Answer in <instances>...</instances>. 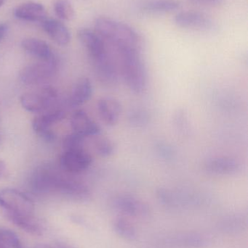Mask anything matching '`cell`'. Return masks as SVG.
Masks as SVG:
<instances>
[{"mask_svg":"<svg viewBox=\"0 0 248 248\" xmlns=\"http://www.w3.org/2000/svg\"><path fill=\"white\" fill-rule=\"evenodd\" d=\"M29 186L38 195L54 194L80 202L88 201L91 196L87 185L50 164L36 168L29 178Z\"/></svg>","mask_w":248,"mask_h":248,"instance_id":"6da1fadb","label":"cell"},{"mask_svg":"<svg viewBox=\"0 0 248 248\" xmlns=\"http://www.w3.org/2000/svg\"><path fill=\"white\" fill-rule=\"evenodd\" d=\"M95 31L115 50L132 48L142 51L143 39L141 35L122 22L110 17H99L95 23Z\"/></svg>","mask_w":248,"mask_h":248,"instance_id":"7a4b0ae2","label":"cell"},{"mask_svg":"<svg viewBox=\"0 0 248 248\" xmlns=\"http://www.w3.org/2000/svg\"><path fill=\"white\" fill-rule=\"evenodd\" d=\"M115 51L119 58L121 74L127 87L134 94H142L148 85V71L142 51L132 48Z\"/></svg>","mask_w":248,"mask_h":248,"instance_id":"3957f363","label":"cell"},{"mask_svg":"<svg viewBox=\"0 0 248 248\" xmlns=\"http://www.w3.org/2000/svg\"><path fill=\"white\" fill-rule=\"evenodd\" d=\"M58 100V91L51 86H45L35 91L25 93L20 97L22 107L28 112L37 114L52 110Z\"/></svg>","mask_w":248,"mask_h":248,"instance_id":"277c9868","label":"cell"},{"mask_svg":"<svg viewBox=\"0 0 248 248\" xmlns=\"http://www.w3.org/2000/svg\"><path fill=\"white\" fill-rule=\"evenodd\" d=\"M0 209L2 213L34 215L33 201L21 191L13 188L0 189Z\"/></svg>","mask_w":248,"mask_h":248,"instance_id":"5b68a950","label":"cell"},{"mask_svg":"<svg viewBox=\"0 0 248 248\" xmlns=\"http://www.w3.org/2000/svg\"><path fill=\"white\" fill-rule=\"evenodd\" d=\"M58 68V60L54 56L51 59L39 61L25 67L20 71L19 78L26 85H36L53 77Z\"/></svg>","mask_w":248,"mask_h":248,"instance_id":"8992f818","label":"cell"},{"mask_svg":"<svg viewBox=\"0 0 248 248\" xmlns=\"http://www.w3.org/2000/svg\"><path fill=\"white\" fill-rule=\"evenodd\" d=\"M78 37L87 50L93 65L101 63L112 58L107 44L96 31L88 29H82L79 31Z\"/></svg>","mask_w":248,"mask_h":248,"instance_id":"52a82bcc","label":"cell"},{"mask_svg":"<svg viewBox=\"0 0 248 248\" xmlns=\"http://www.w3.org/2000/svg\"><path fill=\"white\" fill-rule=\"evenodd\" d=\"M112 207L119 214L136 218H148L151 210L147 202L133 195L119 194L112 200Z\"/></svg>","mask_w":248,"mask_h":248,"instance_id":"ba28073f","label":"cell"},{"mask_svg":"<svg viewBox=\"0 0 248 248\" xmlns=\"http://www.w3.org/2000/svg\"><path fill=\"white\" fill-rule=\"evenodd\" d=\"M93 162V156L86 149L67 150L60 157V168L68 174H79L87 170Z\"/></svg>","mask_w":248,"mask_h":248,"instance_id":"9c48e42d","label":"cell"},{"mask_svg":"<svg viewBox=\"0 0 248 248\" xmlns=\"http://www.w3.org/2000/svg\"><path fill=\"white\" fill-rule=\"evenodd\" d=\"M205 170L215 176H235L243 170L240 160L231 156H217L205 162Z\"/></svg>","mask_w":248,"mask_h":248,"instance_id":"30bf717a","label":"cell"},{"mask_svg":"<svg viewBox=\"0 0 248 248\" xmlns=\"http://www.w3.org/2000/svg\"><path fill=\"white\" fill-rule=\"evenodd\" d=\"M174 21L179 27L203 31L213 30L215 26L211 17L199 12L185 11L178 13Z\"/></svg>","mask_w":248,"mask_h":248,"instance_id":"8fae6325","label":"cell"},{"mask_svg":"<svg viewBox=\"0 0 248 248\" xmlns=\"http://www.w3.org/2000/svg\"><path fill=\"white\" fill-rule=\"evenodd\" d=\"M164 243L170 248H206L211 244V240L201 233L184 232L167 237Z\"/></svg>","mask_w":248,"mask_h":248,"instance_id":"7c38bea8","label":"cell"},{"mask_svg":"<svg viewBox=\"0 0 248 248\" xmlns=\"http://www.w3.org/2000/svg\"><path fill=\"white\" fill-rule=\"evenodd\" d=\"M73 132L84 138L94 137L101 132L100 127L92 118L83 110H77L73 113L71 119Z\"/></svg>","mask_w":248,"mask_h":248,"instance_id":"4fadbf2b","label":"cell"},{"mask_svg":"<svg viewBox=\"0 0 248 248\" xmlns=\"http://www.w3.org/2000/svg\"><path fill=\"white\" fill-rule=\"evenodd\" d=\"M97 110L103 123L108 126H115L119 123L122 108L119 100L115 97H104L98 101Z\"/></svg>","mask_w":248,"mask_h":248,"instance_id":"5bb4252c","label":"cell"},{"mask_svg":"<svg viewBox=\"0 0 248 248\" xmlns=\"http://www.w3.org/2000/svg\"><path fill=\"white\" fill-rule=\"evenodd\" d=\"M3 214L9 221L23 231L33 235L41 236L43 234L45 227L34 215H23L10 213H3Z\"/></svg>","mask_w":248,"mask_h":248,"instance_id":"9a60e30c","label":"cell"},{"mask_svg":"<svg viewBox=\"0 0 248 248\" xmlns=\"http://www.w3.org/2000/svg\"><path fill=\"white\" fill-rule=\"evenodd\" d=\"M93 93L91 81L87 78H80L71 89L68 99V105L72 108L80 107L90 100Z\"/></svg>","mask_w":248,"mask_h":248,"instance_id":"2e32d148","label":"cell"},{"mask_svg":"<svg viewBox=\"0 0 248 248\" xmlns=\"http://www.w3.org/2000/svg\"><path fill=\"white\" fill-rule=\"evenodd\" d=\"M42 26L47 34L58 45L65 46L69 43L71 39L69 31L59 20L46 18L42 22Z\"/></svg>","mask_w":248,"mask_h":248,"instance_id":"e0dca14e","label":"cell"},{"mask_svg":"<svg viewBox=\"0 0 248 248\" xmlns=\"http://www.w3.org/2000/svg\"><path fill=\"white\" fill-rule=\"evenodd\" d=\"M15 16L26 21L41 22L47 18L46 10L37 2H26L18 6L15 10Z\"/></svg>","mask_w":248,"mask_h":248,"instance_id":"ac0fdd59","label":"cell"},{"mask_svg":"<svg viewBox=\"0 0 248 248\" xmlns=\"http://www.w3.org/2000/svg\"><path fill=\"white\" fill-rule=\"evenodd\" d=\"M65 117V113L59 109H52L45 113L38 114L32 122V128L36 134L52 129L55 124L61 122Z\"/></svg>","mask_w":248,"mask_h":248,"instance_id":"d6986e66","label":"cell"},{"mask_svg":"<svg viewBox=\"0 0 248 248\" xmlns=\"http://www.w3.org/2000/svg\"><path fill=\"white\" fill-rule=\"evenodd\" d=\"M21 46L28 54L39 61H47L55 56L49 45L41 39L35 38L23 39Z\"/></svg>","mask_w":248,"mask_h":248,"instance_id":"ffe728a7","label":"cell"},{"mask_svg":"<svg viewBox=\"0 0 248 248\" xmlns=\"http://www.w3.org/2000/svg\"><path fill=\"white\" fill-rule=\"evenodd\" d=\"M180 7V3L176 0H149L143 3L140 10L145 13L160 14L171 13Z\"/></svg>","mask_w":248,"mask_h":248,"instance_id":"44dd1931","label":"cell"},{"mask_svg":"<svg viewBox=\"0 0 248 248\" xmlns=\"http://www.w3.org/2000/svg\"><path fill=\"white\" fill-rule=\"evenodd\" d=\"M114 232L123 240L134 242L138 239V231L135 226L127 218L118 217L114 220L112 224Z\"/></svg>","mask_w":248,"mask_h":248,"instance_id":"7402d4cb","label":"cell"},{"mask_svg":"<svg viewBox=\"0 0 248 248\" xmlns=\"http://www.w3.org/2000/svg\"><path fill=\"white\" fill-rule=\"evenodd\" d=\"M92 138H93V149L98 155L101 157H109L114 155L116 146L111 139L100 136V134Z\"/></svg>","mask_w":248,"mask_h":248,"instance_id":"603a6c76","label":"cell"},{"mask_svg":"<svg viewBox=\"0 0 248 248\" xmlns=\"http://www.w3.org/2000/svg\"><path fill=\"white\" fill-rule=\"evenodd\" d=\"M55 14L59 18L71 20L74 17V10L68 0H57L54 5Z\"/></svg>","mask_w":248,"mask_h":248,"instance_id":"cb8c5ba5","label":"cell"},{"mask_svg":"<svg viewBox=\"0 0 248 248\" xmlns=\"http://www.w3.org/2000/svg\"><path fill=\"white\" fill-rule=\"evenodd\" d=\"M86 139L75 133L67 134L63 139V147L64 151L67 150H82L84 148V141Z\"/></svg>","mask_w":248,"mask_h":248,"instance_id":"d4e9b609","label":"cell"},{"mask_svg":"<svg viewBox=\"0 0 248 248\" xmlns=\"http://www.w3.org/2000/svg\"><path fill=\"white\" fill-rule=\"evenodd\" d=\"M0 242L8 248H20L23 246L14 232L3 227H0Z\"/></svg>","mask_w":248,"mask_h":248,"instance_id":"484cf974","label":"cell"},{"mask_svg":"<svg viewBox=\"0 0 248 248\" xmlns=\"http://www.w3.org/2000/svg\"><path fill=\"white\" fill-rule=\"evenodd\" d=\"M174 125L182 133L189 130V121L184 110H179L174 116Z\"/></svg>","mask_w":248,"mask_h":248,"instance_id":"4316f807","label":"cell"},{"mask_svg":"<svg viewBox=\"0 0 248 248\" xmlns=\"http://www.w3.org/2000/svg\"><path fill=\"white\" fill-rule=\"evenodd\" d=\"M129 119L131 124L139 126V125H143L144 124L147 123L148 116H147V113L143 110H135L131 112Z\"/></svg>","mask_w":248,"mask_h":248,"instance_id":"83f0119b","label":"cell"},{"mask_svg":"<svg viewBox=\"0 0 248 248\" xmlns=\"http://www.w3.org/2000/svg\"><path fill=\"white\" fill-rule=\"evenodd\" d=\"M157 151L162 157L165 159L172 158L174 155V150L167 143L160 142L157 145Z\"/></svg>","mask_w":248,"mask_h":248,"instance_id":"f1b7e54d","label":"cell"},{"mask_svg":"<svg viewBox=\"0 0 248 248\" xmlns=\"http://www.w3.org/2000/svg\"><path fill=\"white\" fill-rule=\"evenodd\" d=\"M242 220H243V218L242 219V218H239L238 217H231L225 221L223 226L225 227L226 230L227 229L229 231L236 230L244 224V221H242Z\"/></svg>","mask_w":248,"mask_h":248,"instance_id":"f546056e","label":"cell"},{"mask_svg":"<svg viewBox=\"0 0 248 248\" xmlns=\"http://www.w3.org/2000/svg\"><path fill=\"white\" fill-rule=\"evenodd\" d=\"M192 4L204 7H218L225 2V0H188Z\"/></svg>","mask_w":248,"mask_h":248,"instance_id":"4dcf8cb0","label":"cell"},{"mask_svg":"<svg viewBox=\"0 0 248 248\" xmlns=\"http://www.w3.org/2000/svg\"><path fill=\"white\" fill-rule=\"evenodd\" d=\"M7 29H8L7 25H6L5 23H0V42L5 36L6 33L7 32Z\"/></svg>","mask_w":248,"mask_h":248,"instance_id":"1f68e13d","label":"cell"},{"mask_svg":"<svg viewBox=\"0 0 248 248\" xmlns=\"http://www.w3.org/2000/svg\"><path fill=\"white\" fill-rule=\"evenodd\" d=\"M7 171V166L6 163L3 160H0V179L4 177Z\"/></svg>","mask_w":248,"mask_h":248,"instance_id":"d6a6232c","label":"cell"},{"mask_svg":"<svg viewBox=\"0 0 248 248\" xmlns=\"http://www.w3.org/2000/svg\"><path fill=\"white\" fill-rule=\"evenodd\" d=\"M34 248H56L55 246H51L47 244H38L35 246Z\"/></svg>","mask_w":248,"mask_h":248,"instance_id":"836d02e7","label":"cell"},{"mask_svg":"<svg viewBox=\"0 0 248 248\" xmlns=\"http://www.w3.org/2000/svg\"><path fill=\"white\" fill-rule=\"evenodd\" d=\"M56 248H72L70 246H67V245L64 244V243H58L55 245Z\"/></svg>","mask_w":248,"mask_h":248,"instance_id":"e575fe53","label":"cell"},{"mask_svg":"<svg viewBox=\"0 0 248 248\" xmlns=\"http://www.w3.org/2000/svg\"><path fill=\"white\" fill-rule=\"evenodd\" d=\"M0 248H8L7 247V246H4V244H2V243L0 242Z\"/></svg>","mask_w":248,"mask_h":248,"instance_id":"d590c367","label":"cell"},{"mask_svg":"<svg viewBox=\"0 0 248 248\" xmlns=\"http://www.w3.org/2000/svg\"><path fill=\"white\" fill-rule=\"evenodd\" d=\"M4 1H5V0H0V7L4 4Z\"/></svg>","mask_w":248,"mask_h":248,"instance_id":"8d00e7d4","label":"cell"},{"mask_svg":"<svg viewBox=\"0 0 248 248\" xmlns=\"http://www.w3.org/2000/svg\"><path fill=\"white\" fill-rule=\"evenodd\" d=\"M20 248H25L24 246H23V247H21Z\"/></svg>","mask_w":248,"mask_h":248,"instance_id":"74e56055","label":"cell"}]
</instances>
